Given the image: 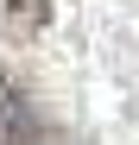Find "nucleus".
Segmentation results:
<instances>
[{
    "label": "nucleus",
    "instance_id": "nucleus-1",
    "mask_svg": "<svg viewBox=\"0 0 139 145\" xmlns=\"http://www.w3.org/2000/svg\"><path fill=\"white\" fill-rule=\"evenodd\" d=\"M0 145H63V133L26 101V88L13 82V69H0Z\"/></svg>",
    "mask_w": 139,
    "mask_h": 145
},
{
    "label": "nucleus",
    "instance_id": "nucleus-2",
    "mask_svg": "<svg viewBox=\"0 0 139 145\" xmlns=\"http://www.w3.org/2000/svg\"><path fill=\"white\" fill-rule=\"evenodd\" d=\"M44 25H51V0H7V13H0V32H7L13 44L38 38Z\"/></svg>",
    "mask_w": 139,
    "mask_h": 145
}]
</instances>
